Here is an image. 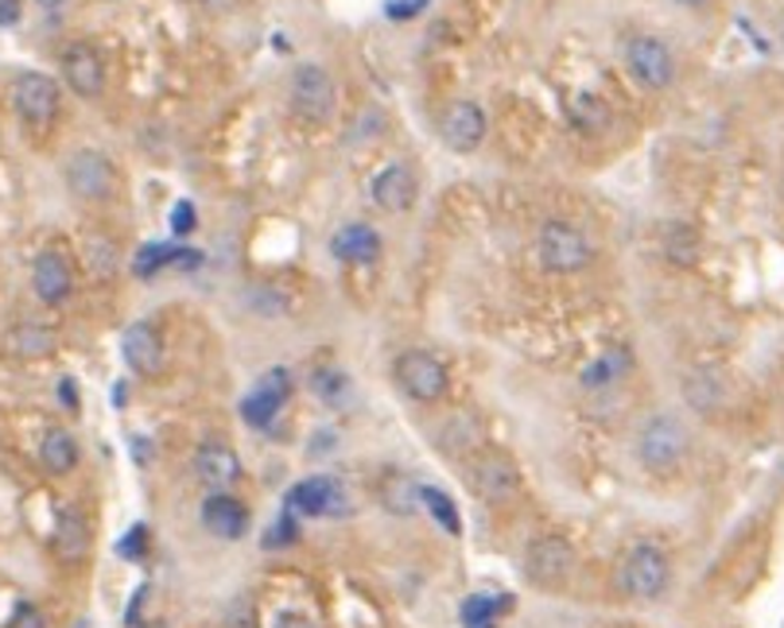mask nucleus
<instances>
[{
    "instance_id": "obj_1",
    "label": "nucleus",
    "mask_w": 784,
    "mask_h": 628,
    "mask_svg": "<svg viewBox=\"0 0 784 628\" xmlns=\"http://www.w3.org/2000/svg\"><path fill=\"white\" fill-rule=\"evenodd\" d=\"M637 458L649 474H672L687 458V431L676 415H653L637 435Z\"/></svg>"
},
{
    "instance_id": "obj_2",
    "label": "nucleus",
    "mask_w": 784,
    "mask_h": 628,
    "mask_svg": "<svg viewBox=\"0 0 784 628\" xmlns=\"http://www.w3.org/2000/svg\"><path fill=\"white\" fill-rule=\"evenodd\" d=\"M536 249H540V264L547 272H560V276L583 272L594 261V249L586 241V233L567 222H547L536 237Z\"/></svg>"
},
{
    "instance_id": "obj_3",
    "label": "nucleus",
    "mask_w": 784,
    "mask_h": 628,
    "mask_svg": "<svg viewBox=\"0 0 784 628\" xmlns=\"http://www.w3.org/2000/svg\"><path fill=\"white\" fill-rule=\"evenodd\" d=\"M617 575H622V590L630 594V598L656 601L672 583V563H669V555H664L661 547L641 544V547H633V551L625 555Z\"/></svg>"
},
{
    "instance_id": "obj_4",
    "label": "nucleus",
    "mask_w": 784,
    "mask_h": 628,
    "mask_svg": "<svg viewBox=\"0 0 784 628\" xmlns=\"http://www.w3.org/2000/svg\"><path fill=\"white\" fill-rule=\"evenodd\" d=\"M392 381H396V388L404 396L420 399V404H435V399H443L451 376H446V365L439 357H431L423 350H408L392 365Z\"/></svg>"
},
{
    "instance_id": "obj_5",
    "label": "nucleus",
    "mask_w": 784,
    "mask_h": 628,
    "mask_svg": "<svg viewBox=\"0 0 784 628\" xmlns=\"http://www.w3.org/2000/svg\"><path fill=\"white\" fill-rule=\"evenodd\" d=\"M625 67L645 90H669L676 82V54L656 36H633L625 43Z\"/></svg>"
},
{
    "instance_id": "obj_6",
    "label": "nucleus",
    "mask_w": 784,
    "mask_h": 628,
    "mask_svg": "<svg viewBox=\"0 0 784 628\" xmlns=\"http://www.w3.org/2000/svg\"><path fill=\"white\" fill-rule=\"evenodd\" d=\"M571 567H575V547L563 536H540L529 544L524 555V578L540 590H560L567 583Z\"/></svg>"
},
{
    "instance_id": "obj_7",
    "label": "nucleus",
    "mask_w": 784,
    "mask_h": 628,
    "mask_svg": "<svg viewBox=\"0 0 784 628\" xmlns=\"http://www.w3.org/2000/svg\"><path fill=\"white\" fill-rule=\"evenodd\" d=\"M334 101H339V93H334V78L326 74L319 62H303V67H295V74H292L295 117H303V121H311V124H323V121H331Z\"/></svg>"
},
{
    "instance_id": "obj_8",
    "label": "nucleus",
    "mask_w": 784,
    "mask_h": 628,
    "mask_svg": "<svg viewBox=\"0 0 784 628\" xmlns=\"http://www.w3.org/2000/svg\"><path fill=\"white\" fill-rule=\"evenodd\" d=\"M470 489L478 493L490 505H505L521 493V469L509 454L501 450H485L470 462Z\"/></svg>"
},
{
    "instance_id": "obj_9",
    "label": "nucleus",
    "mask_w": 784,
    "mask_h": 628,
    "mask_svg": "<svg viewBox=\"0 0 784 628\" xmlns=\"http://www.w3.org/2000/svg\"><path fill=\"white\" fill-rule=\"evenodd\" d=\"M67 186L86 202H101L113 194V163L93 148H82L67 160Z\"/></svg>"
},
{
    "instance_id": "obj_10",
    "label": "nucleus",
    "mask_w": 784,
    "mask_h": 628,
    "mask_svg": "<svg viewBox=\"0 0 784 628\" xmlns=\"http://www.w3.org/2000/svg\"><path fill=\"white\" fill-rule=\"evenodd\" d=\"M284 513L292 516H342L346 513V493L334 477H308L292 485L284 500Z\"/></svg>"
},
{
    "instance_id": "obj_11",
    "label": "nucleus",
    "mask_w": 784,
    "mask_h": 628,
    "mask_svg": "<svg viewBox=\"0 0 784 628\" xmlns=\"http://www.w3.org/2000/svg\"><path fill=\"white\" fill-rule=\"evenodd\" d=\"M485 129L490 124H485V109L478 101H454L439 121V136L451 152H474L485 140Z\"/></svg>"
},
{
    "instance_id": "obj_12",
    "label": "nucleus",
    "mask_w": 784,
    "mask_h": 628,
    "mask_svg": "<svg viewBox=\"0 0 784 628\" xmlns=\"http://www.w3.org/2000/svg\"><path fill=\"white\" fill-rule=\"evenodd\" d=\"M12 101H16V113L28 124H47L59 113V85L47 74H20L16 78Z\"/></svg>"
},
{
    "instance_id": "obj_13",
    "label": "nucleus",
    "mask_w": 784,
    "mask_h": 628,
    "mask_svg": "<svg viewBox=\"0 0 784 628\" xmlns=\"http://www.w3.org/2000/svg\"><path fill=\"white\" fill-rule=\"evenodd\" d=\"M288 396H292V376H288L284 368H269V373L257 381L253 396L241 404V415H245L253 427H269L280 415V407L288 404Z\"/></svg>"
},
{
    "instance_id": "obj_14",
    "label": "nucleus",
    "mask_w": 784,
    "mask_h": 628,
    "mask_svg": "<svg viewBox=\"0 0 784 628\" xmlns=\"http://www.w3.org/2000/svg\"><path fill=\"white\" fill-rule=\"evenodd\" d=\"M62 78L82 98H98L105 90V62H101V54L90 43H74L62 51Z\"/></svg>"
},
{
    "instance_id": "obj_15",
    "label": "nucleus",
    "mask_w": 784,
    "mask_h": 628,
    "mask_svg": "<svg viewBox=\"0 0 784 628\" xmlns=\"http://www.w3.org/2000/svg\"><path fill=\"white\" fill-rule=\"evenodd\" d=\"M121 350H124V365H129L132 373H140V376H155V373H160L163 342H160V334H155L152 322H137V326L124 330Z\"/></svg>"
},
{
    "instance_id": "obj_16",
    "label": "nucleus",
    "mask_w": 784,
    "mask_h": 628,
    "mask_svg": "<svg viewBox=\"0 0 784 628\" xmlns=\"http://www.w3.org/2000/svg\"><path fill=\"white\" fill-rule=\"evenodd\" d=\"M31 287H36V295L43 303L59 307V303L70 295V287H74V276H70L67 256L62 253H39L36 264H31Z\"/></svg>"
},
{
    "instance_id": "obj_17",
    "label": "nucleus",
    "mask_w": 784,
    "mask_h": 628,
    "mask_svg": "<svg viewBox=\"0 0 784 628\" xmlns=\"http://www.w3.org/2000/svg\"><path fill=\"white\" fill-rule=\"evenodd\" d=\"M202 524L218 539H241L249 531V508L238 497H230V493H214L202 505Z\"/></svg>"
},
{
    "instance_id": "obj_18",
    "label": "nucleus",
    "mask_w": 784,
    "mask_h": 628,
    "mask_svg": "<svg viewBox=\"0 0 784 628\" xmlns=\"http://www.w3.org/2000/svg\"><path fill=\"white\" fill-rule=\"evenodd\" d=\"M373 202H378L381 210H389V214H404V210L415 202V175H412V168H404V163H392V168L381 171V175L373 179Z\"/></svg>"
},
{
    "instance_id": "obj_19",
    "label": "nucleus",
    "mask_w": 784,
    "mask_h": 628,
    "mask_svg": "<svg viewBox=\"0 0 784 628\" xmlns=\"http://www.w3.org/2000/svg\"><path fill=\"white\" fill-rule=\"evenodd\" d=\"M331 249H334V256L346 261V264H370V261H378L381 256V237H378L373 225L350 222V225H342V230L334 233Z\"/></svg>"
},
{
    "instance_id": "obj_20",
    "label": "nucleus",
    "mask_w": 784,
    "mask_h": 628,
    "mask_svg": "<svg viewBox=\"0 0 784 628\" xmlns=\"http://www.w3.org/2000/svg\"><path fill=\"white\" fill-rule=\"evenodd\" d=\"M194 469H199V477L210 485V489H230V485L241 477V458L230 450V446L210 443V446H202V450H199V458H194Z\"/></svg>"
},
{
    "instance_id": "obj_21",
    "label": "nucleus",
    "mask_w": 784,
    "mask_h": 628,
    "mask_svg": "<svg viewBox=\"0 0 784 628\" xmlns=\"http://www.w3.org/2000/svg\"><path fill=\"white\" fill-rule=\"evenodd\" d=\"M39 462H43L51 474H70L78 466V443L70 431H47L43 443H39Z\"/></svg>"
},
{
    "instance_id": "obj_22",
    "label": "nucleus",
    "mask_w": 784,
    "mask_h": 628,
    "mask_svg": "<svg viewBox=\"0 0 784 628\" xmlns=\"http://www.w3.org/2000/svg\"><path fill=\"white\" fill-rule=\"evenodd\" d=\"M723 396H726L723 381H718L715 373H707V368H695V373L684 376V399L695 407V412L711 415L718 404H723Z\"/></svg>"
},
{
    "instance_id": "obj_23",
    "label": "nucleus",
    "mask_w": 784,
    "mask_h": 628,
    "mask_svg": "<svg viewBox=\"0 0 784 628\" xmlns=\"http://www.w3.org/2000/svg\"><path fill=\"white\" fill-rule=\"evenodd\" d=\"M86 547H90V528H86L82 513L67 508L59 516V528H54V551H59V559H82Z\"/></svg>"
},
{
    "instance_id": "obj_24",
    "label": "nucleus",
    "mask_w": 784,
    "mask_h": 628,
    "mask_svg": "<svg viewBox=\"0 0 784 628\" xmlns=\"http://www.w3.org/2000/svg\"><path fill=\"white\" fill-rule=\"evenodd\" d=\"M630 368H633V353L630 350H610L583 373V388H610V384L622 381Z\"/></svg>"
},
{
    "instance_id": "obj_25",
    "label": "nucleus",
    "mask_w": 784,
    "mask_h": 628,
    "mask_svg": "<svg viewBox=\"0 0 784 628\" xmlns=\"http://www.w3.org/2000/svg\"><path fill=\"white\" fill-rule=\"evenodd\" d=\"M420 493H423V485H415L412 477H400V474H392L389 482L381 485V500H385L389 513H396V516H412L415 505H423Z\"/></svg>"
},
{
    "instance_id": "obj_26",
    "label": "nucleus",
    "mask_w": 784,
    "mask_h": 628,
    "mask_svg": "<svg viewBox=\"0 0 784 628\" xmlns=\"http://www.w3.org/2000/svg\"><path fill=\"white\" fill-rule=\"evenodd\" d=\"M567 113H571V124H575V129H583V132H599V129H606V124H610L606 101L594 98V93H575V98H571Z\"/></svg>"
},
{
    "instance_id": "obj_27",
    "label": "nucleus",
    "mask_w": 784,
    "mask_h": 628,
    "mask_svg": "<svg viewBox=\"0 0 784 628\" xmlns=\"http://www.w3.org/2000/svg\"><path fill=\"white\" fill-rule=\"evenodd\" d=\"M8 345H12L20 357H43V353L54 350V334L47 326H36V322H23V326L12 330Z\"/></svg>"
},
{
    "instance_id": "obj_28",
    "label": "nucleus",
    "mask_w": 784,
    "mask_h": 628,
    "mask_svg": "<svg viewBox=\"0 0 784 628\" xmlns=\"http://www.w3.org/2000/svg\"><path fill=\"white\" fill-rule=\"evenodd\" d=\"M420 500H423V508H428L431 520H435L439 528H446L451 536H459V531H462V516H459V508H454V500L446 497V493H439V489H431V485H423Z\"/></svg>"
},
{
    "instance_id": "obj_29",
    "label": "nucleus",
    "mask_w": 784,
    "mask_h": 628,
    "mask_svg": "<svg viewBox=\"0 0 784 628\" xmlns=\"http://www.w3.org/2000/svg\"><path fill=\"white\" fill-rule=\"evenodd\" d=\"M509 609V598H490V594H474L462 601V625L466 628H490L493 617Z\"/></svg>"
},
{
    "instance_id": "obj_30",
    "label": "nucleus",
    "mask_w": 784,
    "mask_h": 628,
    "mask_svg": "<svg viewBox=\"0 0 784 628\" xmlns=\"http://www.w3.org/2000/svg\"><path fill=\"white\" fill-rule=\"evenodd\" d=\"M664 253H669V261L676 264V269H692L695 256H700V237H695V230L676 225V230L669 233V241H664Z\"/></svg>"
},
{
    "instance_id": "obj_31",
    "label": "nucleus",
    "mask_w": 784,
    "mask_h": 628,
    "mask_svg": "<svg viewBox=\"0 0 784 628\" xmlns=\"http://www.w3.org/2000/svg\"><path fill=\"white\" fill-rule=\"evenodd\" d=\"M175 261V249L171 245H144L137 253V261H132V269H137V276H155L160 269H168V264Z\"/></svg>"
},
{
    "instance_id": "obj_32",
    "label": "nucleus",
    "mask_w": 784,
    "mask_h": 628,
    "mask_svg": "<svg viewBox=\"0 0 784 628\" xmlns=\"http://www.w3.org/2000/svg\"><path fill=\"white\" fill-rule=\"evenodd\" d=\"M474 443H478V423L474 419H454L451 427L443 431L446 454H466V450H474Z\"/></svg>"
},
{
    "instance_id": "obj_33",
    "label": "nucleus",
    "mask_w": 784,
    "mask_h": 628,
    "mask_svg": "<svg viewBox=\"0 0 784 628\" xmlns=\"http://www.w3.org/2000/svg\"><path fill=\"white\" fill-rule=\"evenodd\" d=\"M90 269H93V276H109V272L117 269L113 241H98V237L90 241Z\"/></svg>"
},
{
    "instance_id": "obj_34",
    "label": "nucleus",
    "mask_w": 784,
    "mask_h": 628,
    "mask_svg": "<svg viewBox=\"0 0 784 628\" xmlns=\"http://www.w3.org/2000/svg\"><path fill=\"white\" fill-rule=\"evenodd\" d=\"M225 628H257V609L249 598H238L225 609Z\"/></svg>"
},
{
    "instance_id": "obj_35",
    "label": "nucleus",
    "mask_w": 784,
    "mask_h": 628,
    "mask_svg": "<svg viewBox=\"0 0 784 628\" xmlns=\"http://www.w3.org/2000/svg\"><path fill=\"white\" fill-rule=\"evenodd\" d=\"M4 628H43V614H39L36 606H28V601H20Z\"/></svg>"
},
{
    "instance_id": "obj_36",
    "label": "nucleus",
    "mask_w": 784,
    "mask_h": 628,
    "mask_svg": "<svg viewBox=\"0 0 784 628\" xmlns=\"http://www.w3.org/2000/svg\"><path fill=\"white\" fill-rule=\"evenodd\" d=\"M144 539H148V528H144V524H137V528H132L129 536L121 539V547H117V551H121L124 559H140V555H144Z\"/></svg>"
},
{
    "instance_id": "obj_37",
    "label": "nucleus",
    "mask_w": 784,
    "mask_h": 628,
    "mask_svg": "<svg viewBox=\"0 0 784 628\" xmlns=\"http://www.w3.org/2000/svg\"><path fill=\"white\" fill-rule=\"evenodd\" d=\"M194 222H199V214H194V206H191V202H179V206H175V214H171V230H175L179 237H187V233L194 230Z\"/></svg>"
},
{
    "instance_id": "obj_38",
    "label": "nucleus",
    "mask_w": 784,
    "mask_h": 628,
    "mask_svg": "<svg viewBox=\"0 0 784 628\" xmlns=\"http://www.w3.org/2000/svg\"><path fill=\"white\" fill-rule=\"evenodd\" d=\"M420 8H428V0H389V20H408V16H415Z\"/></svg>"
},
{
    "instance_id": "obj_39",
    "label": "nucleus",
    "mask_w": 784,
    "mask_h": 628,
    "mask_svg": "<svg viewBox=\"0 0 784 628\" xmlns=\"http://www.w3.org/2000/svg\"><path fill=\"white\" fill-rule=\"evenodd\" d=\"M292 539H295V520L284 513V516H280V520H277V528H272V536H269V547L292 544Z\"/></svg>"
},
{
    "instance_id": "obj_40",
    "label": "nucleus",
    "mask_w": 784,
    "mask_h": 628,
    "mask_svg": "<svg viewBox=\"0 0 784 628\" xmlns=\"http://www.w3.org/2000/svg\"><path fill=\"white\" fill-rule=\"evenodd\" d=\"M20 20V0H0V23Z\"/></svg>"
},
{
    "instance_id": "obj_41",
    "label": "nucleus",
    "mask_w": 784,
    "mask_h": 628,
    "mask_svg": "<svg viewBox=\"0 0 784 628\" xmlns=\"http://www.w3.org/2000/svg\"><path fill=\"white\" fill-rule=\"evenodd\" d=\"M59 388H62V404H70V407H74V404H78V392H74V381H62V384H59Z\"/></svg>"
},
{
    "instance_id": "obj_42",
    "label": "nucleus",
    "mask_w": 784,
    "mask_h": 628,
    "mask_svg": "<svg viewBox=\"0 0 784 628\" xmlns=\"http://www.w3.org/2000/svg\"><path fill=\"white\" fill-rule=\"evenodd\" d=\"M36 4H39V8H47V12H54V8H62V4H67V0H36Z\"/></svg>"
},
{
    "instance_id": "obj_43",
    "label": "nucleus",
    "mask_w": 784,
    "mask_h": 628,
    "mask_svg": "<svg viewBox=\"0 0 784 628\" xmlns=\"http://www.w3.org/2000/svg\"><path fill=\"white\" fill-rule=\"evenodd\" d=\"M676 4H684V8H703V4H711V0H676Z\"/></svg>"
}]
</instances>
